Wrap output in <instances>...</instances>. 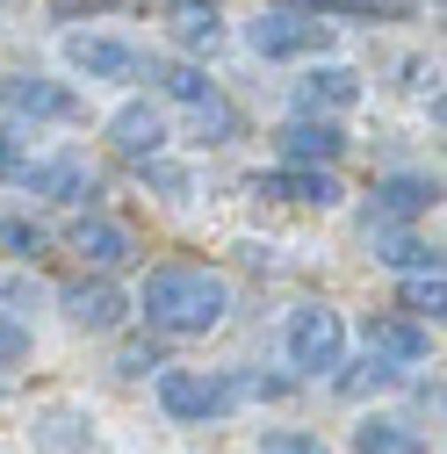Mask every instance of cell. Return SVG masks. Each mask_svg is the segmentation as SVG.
<instances>
[{"mask_svg": "<svg viewBox=\"0 0 447 454\" xmlns=\"http://www.w3.org/2000/svg\"><path fill=\"white\" fill-rule=\"evenodd\" d=\"M22 354H29V332H22V325H15L8 310H0V368H15Z\"/></svg>", "mask_w": 447, "mask_h": 454, "instance_id": "obj_24", "label": "cell"}, {"mask_svg": "<svg viewBox=\"0 0 447 454\" xmlns=\"http://www.w3.org/2000/svg\"><path fill=\"white\" fill-rule=\"evenodd\" d=\"M239 396H246V375H239V382H209V375H188V368H159V404H166V419L202 426V419H216V411H231Z\"/></svg>", "mask_w": 447, "mask_h": 454, "instance_id": "obj_3", "label": "cell"}, {"mask_svg": "<svg viewBox=\"0 0 447 454\" xmlns=\"http://www.w3.org/2000/svg\"><path fill=\"white\" fill-rule=\"evenodd\" d=\"M260 195H274V202H296V209H332L340 202V181H332V166H274V174H260L253 181Z\"/></svg>", "mask_w": 447, "mask_h": 454, "instance_id": "obj_7", "label": "cell"}, {"mask_svg": "<svg viewBox=\"0 0 447 454\" xmlns=\"http://www.w3.org/2000/svg\"><path fill=\"white\" fill-rule=\"evenodd\" d=\"M174 43L181 51H216L224 43V15H216V0H174Z\"/></svg>", "mask_w": 447, "mask_h": 454, "instance_id": "obj_16", "label": "cell"}, {"mask_svg": "<svg viewBox=\"0 0 447 454\" xmlns=\"http://www.w3.org/2000/svg\"><path fill=\"white\" fill-rule=\"evenodd\" d=\"M166 94H174V101H188V108H195V101H202V94H216V87L202 80V66H174V73H166Z\"/></svg>", "mask_w": 447, "mask_h": 454, "instance_id": "obj_23", "label": "cell"}, {"mask_svg": "<svg viewBox=\"0 0 447 454\" xmlns=\"http://www.w3.org/2000/svg\"><path fill=\"white\" fill-rule=\"evenodd\" d=\"M224 310H231V289H224V274H209V267H159L145 281V317L159 332H174V339L216 332Z\"/></svg>", "mask_w": 447, "mask_h": 454, "instance_id": "obj_1", "label": "cell"}, {"mask_svg": "<svg viewBox=\"0 0 447 454\" xmlns=\"http://www.w3.org/2000/svg\"><path fill=\"white\" fill-rule=\"evenodd\" d=\"M440 202V188L433 181H412V174H397V181H382L375 188V202H368V223H404V216H426Z\"/></svg>", "mask_w": 447, "mask_h": 454, "instance_id": "obj_15", "label": "cell"}, {"mask_svg": "<svg viewBox=\"0 0 447 454\" xmlns=\"http://www.w3.org/2000/svg\"><path fill=\"white\" fill-rule=\"evenodd\" d=\"M332 375H340V389H347V396H382V389H397V382H404V368H397V361H382V354H368L361 368H347V361H340Z\"/></svg>", "mask_w": 447, "mask_h": 454, "instance_id": "obj_18", "label": "cell"}, {"mask_svg": "<svg viewBox=\"0 0 447 454\" xmlns=\"http://www.w3.org/2000/svg\"><path fill=\"white\" fill-rule=\"evenodd\" d=\"M274 152H282L289 166H332L347 152V137L332 130V116H296V123L274 130Z\"/></svg>", "mask_w": 447, "mask_h": 454, "instance_id": "obj_9", "label": "cell"}, {"mask_svg": "<svg viewBox=\"0 0 447 454\" xmlns=\"http://www.w3.org/2000/svg\"><path fill=\"white\" fill-rule=\"evenodd\" d=\"M73 253H80L87 267H101V274H116V267L137 260L130 231H123V223H108V216H80V223H73Z\"/></svg>", "mask_w": 447, "mask_h": 454, "instance_id": "obj_12", "label": "cell"}, {"mask_svg": "<svg viewBox=\"0 0 447 454\" xmlns=\"http://www.w3.org/2000/svg\"><path fill=\"white\" fill-rule=\"evenodd\" d=\"M404 310H447V281H440V267H426V274H412V289H404Z\"/></svg>", "mask_w": 447, "mask_h": 454, "instance_id": "obj_22", "label": "cell"}, {"mask_svg": "<svg viewBox=\"0 0 447 454\" xmlns=\"http://www.w3.org/2000/svg\"><path fill=\"white\" fill-rule=\"evenodd\" d=\"M289 361L303 368V375H332L347 361V325H340V310H325V303H310V310H296L289 317Z\"/></svg>", "mask_w": 447, "mask_h": 454, "instance_id": "obj_4", "label": "cell"}, {"mask_svg": "<svg viewBox=\"0 0 447 454\" xmlns=\"http://www.w3.org/2000/svg\"><path fill=\"white\" fill-rule=\"evenodd\" d=\"M325 36H332V22L303 15V8H267L246 22V43L260 59H310V51H325Z\"/></svg>", "mask_w": 447, "mask_h": 454, "instance_id": "obj_2", "label": "cell"}, {"mask_svg": "<svg viewBox=\"0 0 447 454\" xmlns=\"http://www.w3.org/2000/svg\"><path fill=\"white\" fill-rule=\"evenodd\" d=\"M260 454H325V447H318L310 433H267V440H260Z\"/></svg>", "mask_w": 447, "mask_h": 454, "instance_id": "obj_25", "label": "cell"}, {"mask_svg": "<svg viewBox=\"0 0 447 454\" xmlns=\"http://www.w3.org/2000/svg\"><path fill=\"white\" fill-rule=\"evenodd\" d=\"M22 166V152H15V137H0V174H15Z\"/></svg>", "mask_w": 447, "mask_h": 454, "instance_id": "obj_29", "label": "cell"}, {"mask_svg": "<svg viewBox=\"0 0 447 454\" xmlns=\"http://www.w3.org/2000/svg\"><path fill=\"white\" fill-rule=\"evenodd\" d=\"M66 66L87 80H130L137 73V51L123 36H66Z\"/></svg>", "mask_w": 447, "mask_h": 454, "instance_id": "obj_11", "label": "cell"}, {"mask_svg": "<svg viewBox=\"0 0 447 454\" xmlns=\"http://www.w3.org/2000/svg\"><path fill=\"white\" fill-rule=\"evenodd\" d=\"M368 354L397 361V368H419V361L433 354V339H426V325H412V317H368Z\"/></svg>", "mask_w": 447, "mask_h": 454, "instance_id": "obj_14", "label": "cell"}, {"mask_svg": "<svg viewBox=\"0 0 447 454\" xmlns=\"http://www.w3.org/2000/svg\"><path fill=\"white\" fill-rule=\"evenodd\" d=\"M145 368H159V354H152V347H130V354H123V375H145Z\"/></svg>", "mask_w": 447, "mask_h": 454, "instance_id": "obj_28", "label": "cell"}, {"mask_svg": "<svg viewBox=\"0 0 447 454\" xmlns=\"http://www.w3.org/2000/svg\"><path fill=\"white\" fill-rule=\"evenodd\" d=\"M0 101H8L15 116H51V123H73V116H80V94L59 87V80H36V73L0 80Z\"/></svg>", "mask_w": 447, "mask_h": 454, "instance_id": "obj_8", "label": "cell"}, {"mask_svg": "<svg viewBox=\"0 0 447 454\" xmlns=\"http://www.w3.org/2000/svg\"><path fill=\"white\" fill-rule=\"evenodd\" d=\"M101 8H123V0H51V15H66V22L73 15H101Z\"/></svg>", "mask_w": 447, "mask_h": 454, "instance_id": "obj_27", "label": "cell"}, {"mask_svg": "<svg viewBox=\"0 0 447 454\" xmlns=\"http://www.w3.org/2000/svg\"><path fill=\"white\" fill-rule=\"evenodd\" d=\"M59 303H66V317H73L80 332H116V325L130 317V296H123L108 274H94V281H66Z\"/></svg>", "mask_w": 447, "mask_h": 454, "instance_id": "obj_6", "label": "cell"}, {"mask_svg": "<svg viewBox=\"0 0 447 454\" xmlns=\"http://www.w3.org/2000/svg\"><path fill=\"white\" fill-rule=\"evenodd\" d=\"M108 145H116L123 159H152V152L166 145L159 108H152V101H130V108H116V116H108Z\"/></svg>", "mask_w": 447, "mask_h": 454, "instance_id": "obj_13", "label": "cell"}, {"mask_svg": "<svg viewBox=\"0 0 447 454\" xmlns=\"http://www.w3.org/2000/svg\"><path fill=\"white\" fill-rule=\"evenodd\" d=\"M195 130H202L209 145H231V137H239V116H231V101H224V94H202V101H195Z\"/></svg>", "mask_w": 447, "mask_h": 454, "instance_id": "obj_20", "label": "cell"}, {"mask_svg": "<svg viewBox=\"0 0 447 454\" xmlns=\"http://www.w3.org/2000/svg\"><path fill=\"white\" fill-rule=\"evenodd\" d=\"M354 454H426V440L412 426H397V419H368L354 433Z\"/></svg>", "mask_w": 447, "mask_h": 454, "instance_id": "obj_19", "label": "cell"}, {"mask_svg": "<svg viewBox=\"0 0 447 454\" xmlns=\"http://www.w3.org/2000/svg\"><path fill=\"white\" fill-rule=\"evenodd\" d=\"M15 181H22L29 195H43V202H94V195H101V181H94V166H87L80 152H51V159H22V166H15Z\"/></svg>", "mask_w": 447, "mask_h": 454, "instance_id": "obj_5", "label": "cell"}, {"mask_svg": "<svg viewBox=\"0 0 447 454\" xmlns=\"http://www.w3.org/2000/svg\"><path fill=\"white\" fill-rule=\"evenodd\" d=\"M354 101H361V80L347 66H310L296 80V116H340V108H354Z\"/></svg>", "mask_w": 447, "mask_h": 454, "instance_id": "obj_10", "label": "cell"}, {"mask_svg": "<svg viewBox=\"0 0 447 454\" xmlns=\"http://www.w3.org/2000/svg\"><path fill=\"white\" fill-rule=\"evenodd\" d=\"M0 246L22 253V260H36V253L51 246V231H43V223H29V216H0Z\"/></svg>", "mask_w": 447, "mask_h": 454, "instance_id": "obj_21", "label": "cell"}, {"mask_svg": "<svg viewBox=\"0 0 447 454\" xmlns=\"http://www.w3.org/2000/svg\"><path fill=\"white\" fill-rule=\"evenodd\" d=\"M368 246H375V260H382V267H404V274L440 267V253H433V246H419V239H404V231H382V223H368Z\"/></svg>", "mask_w": 447, "mask_h": 454, "instance_id": "obj_17", "label": "cell"}, {"mask_svg": "<svg viewBox=\"0 0 447 454\" xmlns=\"http://www.w3.org/2000/svg\"><path fill=\"white\" fill-rule=\"evenodd\" d=\"M137 166L152 174V188H166V195H181V188H188V174H181V166H159V152H152V159H137Z\"/></svg>", "mask_w": 447, "mask_h": 454, "instance_id": "obj_26", "label": "cell"}]
</instances>
